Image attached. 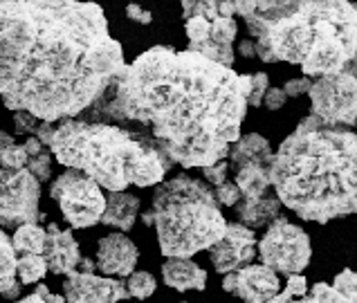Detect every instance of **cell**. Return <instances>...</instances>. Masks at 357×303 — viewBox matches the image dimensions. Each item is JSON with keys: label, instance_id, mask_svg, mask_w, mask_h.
<instances>
[{"label": "cell", "instance_id": "52a82bcc", "mask_svg": "<svg viewBox=\"0 0 357 303\" xmlns=\"http://www.w3.org/2000/svg\"><path fill=\"white\" fill-rule=\"evenodd\" d=\"M50 196L56 200L63 218L70 227L86 229L101 222L106 209V196L93 178L77 169H68L61 173L50 189Z\"/></svg>", "mask_w": 357, "mask_h": 303}, {"label": "cell", "instance_id": "d4e9b609", "mask_svg": "<svg viewBox=\"0 0 357 303\" xmlns=\"http://www.w3.org/2000/svg\"><path fill=\"white\" fill-rule=\"evenodd\" d=\"M27 160L23 144H18L12 135L0 133V169H25Z\"/></svg>", "mask_w": 357, "mask_h": 303}, {"label": "cell", "instance_id": "f35d334b", "mask_svg": "<svg viewBox=\"0 0 357 303\" xmlns=\"http://www.w3.org/2000/svg\"><path fill=\"white\" fill-rule=\"evenodd\" d=\"M285 99H288V95L283 93V88H268V93L263 97V104L270 110H279V108H283Z\"/></svg>", "mask_w": 357, "mask_h": 303}, {"label": "cell", "instance_id": "ac0fdd59", "mask_svg": "<svg viewBox=\"0 0 357 303\" xmlns=\"http://www.w3.org/2000/svg\"><path fill=\"white\" fill-rule=\"evenodd\" d=\"M162 279L169 288L178 292L205 290L207 286V272L191 258H169L162 265Z\"/></svg>", "mask_w": 357, "mask_h": 303}, {"label": "cell", "instance_id": "836d02e7", "mask_svg": "<svg viewBox=\"0 0 357 303\" xmlns=\"http://www.w3.org/2000/svg\"><path fill=\"white\" fill-rule=\"evenodd\" d=\"M216 200L218 205H225V207H236V202L241 200V191L234 182H222V185L216 187Z\"/></svg>", "mask_w": 357, "mask_h": 303}, {"label": "cell", "instance_id": "f1b7e54d", "mask_svg": "<svg viewBox=\"0 0 357 303\" xmlns=\"http://www.w3.org/2000/svg\"><path fill=\"white\" fill-rule=\"evenodd\" d=\"M180 3H182L185 20L193 18V16H205L207 20H213L218 16L220 0H180Z\"/></svg>", "mask_w": 357, "mask_h": 303}, {"label": "cell", "instance_id": "5bb4252c", "mask_svg": "<svg viewBox=\"0 0 357 303\" xmlns=\"http://www.w3.org/2000/svg\"><path fill=\"white\" fill-rule=\"evenodd\" d=\"M139 261V251L124 231L108 234L97 242V270L106 277H130Z\"/></svg>", "mask_w": 357, "mask_h": 303}, {"label": "cell", "instance_id": "8d00e7d4", "mask_svg": "<svg viewBox=\"0 0 357 303\" xmlns=\"http://www.w3.org/2000/svg\"><path fill=\"white\" fill-rule=\"evenodd\" d=\"M310 86L312 81L308 77H301V79H290L288 84L283 86V93L288 97H301L305 93H310Z\"/></svg>", "mask_w": 357, "mask_h": 303}, {"label": "cell", "instance_id": "9c48e42d", "mask_svg": "<svg viewBox=\"0 0 357 303\" xmlns=\"http://www.w3.org/2000/svg\"><path fill=\"white\" fill-rule=\"evenodd\" d=\"M38 202L40 182L27 169H0V227L43 220Z\"/></svg>", "mask_w": 357, "mask_h": 303}, {"label": "cell", "instance_id": "f546056e", "mask_svg": "<svg viewBox=\"0 0 357 303\" xmlns=\"http://www.w3.org/2000/svg\"><path fill=\"white\" fill-rule=\"evenodd\" d=\"M333 288L340 290L342 295L349 299V303H357V272H353V270L340 272V274L335 277Z\"/></svg>", "mask_w": 357, "mask_h": 303}, {"label": "cell", "instance_id": "3957f363", "mask_svg": "<svg viewBox=\"0 0 357 303\" xmlns=\"http://www.w3.org/2000/svg\"><path fill=\"white\" fill-rule=\"evenodd\" d=\"M270 180L281 205L303 220L357 214V133L301 119L274 153Z\"/></svg>", "mask_w": 357, "mask_h": 303}, {"label": "cell", "instance_id": "ffe728a7", "mask_svg": "<svg viewBox=\"0 0 357 303\" xmlns=\"http://www.w3.org/2000/svg\"><path fill=\"white\" fill-rule=\"evenodd\" d=\"M279 211H281V202L274 191L263 198H254V200L241 198L236 202V214H238L241 225L250 227V229L270 225L272 220L279 218Z\"/></svg>", "mask_w": 357, "mask_h": 303}, {"label": "cell", "instance_id": "e0dca14e", "mask_svg": "<svg viewBox=\"0 0 357 303\" xmlns=\"http://www.w3.org/2000/svg\"><path fill=\"white\" fill-rule=\"evenodd\" d=\"M229 166L236 171L241 166L248 164H261V166H272V146L270 141L259 133H250V135H241L229 148Z\"/></svg>", "mask_w": 357, "mask_h": 303}, {"label": "cell", "instance_id": "7402d4cb", "mask_svg": "<svg viewBox=\"0 0 357 303\" xmlns=\"http://www.w3.org/2000/svg\"><path fill=\"white\" fill-rule=\"evenodd\" d=\"M20 295V281L16 279V251L12 238L0 227V297L16 299Z\"/></svg>", "mask_w": 357, "mask_h": 303}, {"label": "cell", "instance_id": "5b68a950", "mask_svg": "<svg viewBox=\"0 0 357 303\" xmlns=\"http://www.w3.org/2000/svg\"><path fill=\"white\" fill-rule=\"evenodd\" d=\"M144 222L155 229L160 251L167 258H191L209 249L227 227L211 187L187 173L160 182Z\"/></svg>", "mask_w": 357, "mask_h": 303}, {"label": "cell", "instance_id": "1f68e13d", "mask_svg": "<svg viewBox=\"0 0 357 303\" xmlns=\"http://www.w3.org/2000/svg\"><path fill=\"white\" fill-rule=\"evenodd\" d=\"M310 297L317 303H349L340 290H335L333 286H326V283H317L310 290Z\"/></svg>", "mask_w": 357, "mask_h": 303}, {"label": "cell", "instance_id": "ee69618b", "mask_svg": "<svg viewBox=\"0 0 357 303\" xmlns=\"http://www.w3.org/2000/svg\"><path fill=\"white\" fill-rule=\"evenodd\" d=\"M79 267H81V272H95V263L93 261H90V258H84V256H81V261H79Z\"/></svg>", "mask_w": 357, "mask_h": 303}, {"label": "cell", "instance_id": "7c38bea8", "mask_svg": "<svg viewBox=\"0 0 357 303\" xmlns=\"http://www.w3.org/2000/svg\"><path fill=\"white\" fill-rule=\"evenodd\" d=\"M222 290L236 295L245 303H268L279 295L281 283L277 272L268 265H245L236 272H229L222 279Z\"/></svg>", "mask_w": 357, "mask_h": 303}, {"label": "cell", "instance_id": "d6a6232c", "mask_svg": "<svg viewBox=\"0 0 357 303\" xmlns=\"http://www.w3.org/2000/svg\"><path fill=\"white\" fill-rule=\"evenodd\" d=\"M270 88V79L265 72H257L252 75V90H250V97H248V106H261L263 104V97L268 93Z\"/></svg>", "mask_w": 357, "mask_h": 303}, {"label": "cell", "instance_id": "9a60e30c", "mask_svg": "<svg viewBox=\"0 0 357 303\" xmlns=\"http://www.w3.org/2000/svg\"><path fill=\"white\" fill-rule=\"evenodd\" d=\"M45 234L47 238L43 256L47 263V272H52V274H70V272H75L79 267L81 251L73 231L61 229L54 222H50L45 227Z\"/></svg>", "mask_w": 357, "mask_h": 303}, {"label": "cell", "instance_id": "484cf974", "mask_svg": "<svg viewBox=\"0 0 357 303\" xmlns=\"http://www.w3.org/2000/svg\"><path fill=\"white\" fill-rule=\"evenodd\" d=\"M158 283H155V277L149 274V272H132L126 281V290H128V297L132 299H139L144 301L149 297H153V292H155Z\"/></svg>", "mask_w": 357, "mask_h": 303}, {"label": "cell", "instance_id": "bcb514c9", "mask_svg": "<svg viewBox=\"0 0 357 303\" xmlns=\"http://www.w3.org/2000/svg\"><path fill=\"white\" fill-rule=\"evenodd\" d=\"M0 3H7V0H0Z\"/></svg>", "mask_w": 357, "mask_h": 303}, {"label": "cell", "instance_id": "7a4b0ae2", "mask_svg": "<svg viewBox=\"0 0 357 303\" xmlns=\"http://www.w3.org/2000/svg\"><path fill=\"white\" fill-rule=\"evenodd\" d=\"M124 47L90 0L0 3V101L59 124L84 115L121 68Z\"/></svg>", "mask_w": 357, "mask_h": 303}, {"label": "cell", "instance_id": "4dcf8cb0", "mask_svg": "<svg viewBox=\"0 0 357 303\" xmlns=\"http://www.w3.org/2000/svg\"><path fill=\"white\" fill-rule=\"evenodd\" d=\"M40 121L43 119L34 117L32 113H23V110H18V113H14V133L32 137V135H36Z\"/></svg>", "mask_w": 357, "mask_h": 303}, {"label": "cell", "instance_id": "4fadbf2b", "mask_svg": "<svg viewBox=\"0 0 357 303\" xmlns=\"http://www.w3.org/2000/svg\"><path fill=\"white\" fill-rule=\"evenodd\" d=\"M63 299L68 303H119L128 299V290L117 279L75 270L63 281Z\"/></svg>", "mask_w": 357, "mask_h": 303}, {"label": "cell", "instance_id": "30bf717a", "mask_svg": "<svg viewBox=\"0 0 357 303\" xmlns=\"http://www.w3.org/2000/svg\"><path fill=\"white\" fill-rule=\"evenodd\" d=\"M312 115L326 126L344 128L357 124V79L340 72L319 77L310 86Z\"/></svg>", "mask_w": 357, "mask_h": 303}, {"label": "cell", "instance_id": "603a6c76", "mask_svg": "<svg viewBox=\"0 0 357 303\" xmlns=\"http://www.w3.org/2000/svg\"><path fill=\"white\" fill-rule=\"evenodd\" d=\"M45 227H40L38 222H29V225L16 227L12 236V247L16 256L20 254H43L45 249Z\"/></svg>", "mask_w": 357, "mask_h": 303}, {"label": "cell", "instance_id": "74e56055", "mask_svg": "<svg viewBox=\"0 0 357 303\" xmlns=\"http://www.w3.org/2000/svg\"><path fill=\"white\" fill-rule=\"evenodd\" d=\"M285 290H288L294 299H301V297L308 295V281H305V277H303V274H290V277H288V286H285Z\"/></svg>", "mask_w": 357, "mask_h": 303}, {"label": "cell", "instance_id": "8fae6325", "mask_svg": "<svg viewBox=\"0 0 357 303\" xmlns=\"http://www.w3.org/2000/svg\"><path fill=\"white\" fill-rule=\"evenodd\" d=\"M254 256H257V236H254V229L241 222H227L222 238L209 247L211 265L220 274H229V272L250 265Z\"/></svg>", "mask_w": 357, "mask_h": 303}, {"label": "cell", "instance_id": "f6af8a7d", "mask_svg": "<svg viewBox=\"0 0 357 303\" xmlns=\"http://www.w3.org/2000/svg\"><path fill=\"white\" fill-rule=\"evenodd\" d=\"M288 303H317V301H314V299L308 295V297H301L299 301H294V299H292V301H288Z\"/></svg>", "mask_w": 357, "mask_h": 303}, {"label": "cell", "instance_id": "277c9868", "mask_svg": "<svg viewBox=\"0 0 357 303\" xmlns=\"http://www.w3.org/2000/svg\"><path fill=\"white\" fill-rule=\"evenodd\" d=\"M50 150L59 164L81 171L110 194L155 187L173 166L155 141L139 130L79 117L59 121Z\"/></svg>", "mask_w": 357, "mask_h": 303}, {"label": "cell", "instance_id": "2e32d148", "mask_svg": "<svg viewBox=\"0 0 357 303\" xmlns=\"http://www.w3.org/2000/svg\"><path fill=\"white\" fill-rule=\"evenodd\" d=\"M301 5H305L301 0H234V9L241 18H245L252 40L265 25L290 16Z\"/></svg>", "mask_w": 357, "mask_h": 303}, {"label": "cell", "instance_id": "7bdbcfd3", "mask_svg": "<svg viewBox=\"0 0 357 303\" xmlns=\"http://www.w3.org/2000/svg\"><path fill=\"white\" fill-rule=\"evenodd\" d=\"M238 54H243L245 59H254L257 56V43L252 38H245L238 43Z\"/></svg>", "mask_w": 357, "mask_h": 303}, {"label": "cell", "instance_id": "ba28073f", "mask_svg": "<svg viewBox=\"0 0 357 303\" xmlns=\"http://www.w3.org/2000/svg\"><path fill=\"white\" fill-rule=\"evenodd\" d=\"M257 254L261 256L263 265H268L272 272H281L285 277L301 274L312 256L310 238L301 227L279 216L270 222L265 236L257 245Z\"/></svg>", "mask_w": 357, "mask_h": 303}, {"label": "cell", "instance_id": "44dd1931", "mask_svg": "<svg viewBox=\"0 0 357 303\" xmlns=\"http://www.w3.org/2000/svg\"><path fill=\"white\" fill-rule=\"evenodd\" d=\"M234 185L238 187L241 198H263L272 194V180H270V166H261V164H248L236 169V182Z\"/></svg>", "mask_w": 357, "mask_h": 303}, {"label": "cell", "instance_id": "8992f818", "mask_svg": "<svg viewBox=\"0 0 357 303\" xmlns=\"http://www.w3.org/2000/svg\"><path fill=\"white\" fill-rule=\"evenodd\" d=\"M305 14V77L346 72L357 56V5L353 0H308Z\"/></svg>", "mask_w": 357, "mask_h": 303}, {"label": "cell", "instance_id": "83f0119b", "mask_svg": "<svg viewBox=\"0 0 357 303\" xmlns=\"http://www.w3.org/2000/svg\"><path fill=\"white\" fill-rule=\"evenodd\" d=\"M52 164H54V155H52V150H47L43 148L38 155L34 157H29L27 160V171L32 173L38 182H47L50 178H52Z\"/></svg>", "mask_w": 357, "mask_h": 303}, {"label": "cell", "instance_id": "d6986e66", "mask_svg": "<svg viewBox=\"0 0 357 303\" xmlns=\"http://www.w3.org/2000/svg\"><path fill=\"white\" fill-rule=\"evenodd\" d=\"M139 207L142 202L137 196L126 194V191H117V194H110L106 198V209L104 216H101V222L119 231H130L137 220Z\"/></svg>", "mask_w": 357, "mask_h": 303}, {"label": "cell", "instance_id": "e575fe53", "mask_svg": "<svg viewBox=\"0 0 357 303\" xmlns=\"http://www.w3.org/2000/svg\"><path fill=\"white\" fill-rule=\"evenodd\" d=\"M66 299L61 297V295H54V292H50V288L47 286H40L32 292V295H27V297H23V299H18L16 303H63Z\"/></svg>", "mask_w": 357, "mask_h": 303}, {"label": "cell", "instance_id": "cb8c5ba5", "mask_svg": "<svg viewBox=\"0 0 357 303\" xmlns=\"http://www.w3.org/2000/svg\"><path fill=\"white\" fill-rule=\"evenodd\" d=\"M47 274V263L43 254H20L16 256V277L25 286L38 283Z\"/></svg>", "mask_w": 357, "mask_h": 303}, {"label": "cell", "instance_id": "d590c367", "mask_svg": "<svg viewBox=\"0 0 357 303\" xmlns=\"http://www.w3.org/2000/svg\"><path fill=\"white\" fill-rule=\"evenodd\" d=\"M227 171H229V162L220 160V162H216V164L202 169V178L218 187V185H222V182H227Z\"/></svg>", "mask_w": 357, "mask_h": 303}, {"label": "cell", "instance_id": "4316f807", "mask_svg": "<svg viewBox=\"0 0 357 303\" xmlns=\"http://www.w3.org/2000/svg\"><path fill=\"white\" fill-rule=\"evenodd\" d=\"M185 32L189 38V49L200 47L211 34V20H207L205 16H193L185 20Z\"/></svg>", "mask_w": 357, "mask_h": 303}, {"label": "cell", "instance_id": "60d3db41", "mask_svg": "<svg viewBox=\"0 0 357 303\" xmlns=\"http://www.w3.org/2000/svg\"><path fill=\"white\" fill-rule=\"evenodd\" d=\"M54 128H56V124H52V121H40V126H38V130H36V135H34V137H36L45 148H50V144H52Z\"/></svg>", "mask_w": 357, "mask_h": 303}, {"label": "cell", "instance_id": "ab89813d", "mask_svg": "<svg viewBox=\"0 0 357 303\" xmlns=\"http://www.w3.org/2000/svg\"><path fill=\"white\" fill-rule=\"evenodd\" d=\"M126 16L132 20V23H139V25H149L151 20H153V14L146 12V9H142L137 3H130L126 7Z\"/></svg>", "mask_w": 357, "mask_h": 303}, {"label": "cell", "instance_id": "b9f144b4", "mask_svg": "<svg viewBox=\"0 0 357 303\" xmlns=\"http://www.w3.org/2000/svg\"><path fill=\"white\" fill-rule=\"evenodd\" d=\"M23 148H25V153H27V157H34V155H38L40 150H43L45 146L40 144V141L32 135V137H27L25 141H23Z\"/></svg>", "mask_w": 357, "mask_h": 303}, {"label": "cell", "instance_id": "6da1fadb", "mask_svg": "<svg viewBox=\"0 0 357 303\" xmlns=\"http://www.w3.org/2000/svg\"><path fill=\"white\" fill-rule=\"evenodd\" d=\"M252 75L191 49L155 45L121 68L84 117L149 135L171 164L225 160L248 115Z\"/></svg>", "mask_w": 357, "mask_h": 303}]
</instances>
